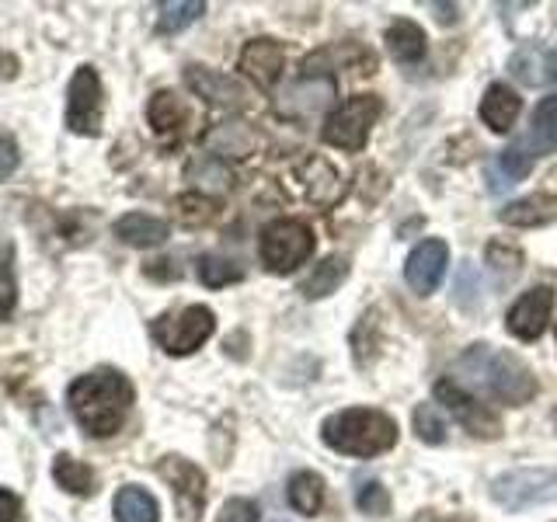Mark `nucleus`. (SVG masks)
Wrapping results in <instances>:
<instances>
[{
	"mask_svg": "<svg viewBox=\"0 0 557 522\" xmlns=\"http://www.w3.org/2000/svg\"><path fill=\"white\" fill-rule=\"evenodd\" d=\"M115 237L126 240L129 248H157L168 240V223L147 213H129L115 223Z\"/></svg>",
	"mask_w": 557,
	"mask_h": 522,
	"instance_id": "nucleus-19",
	"label": "nucleus"
},
{
	"mask_svg": "<svg viewBox=\"0 0 557 522\" xmlns=\"http://www.w3.org/2000/svg\"><path fill=\"white\" fill-rule=\"evenodd\" d=\"M17 167V147L11 136H0V178Z\"/></svg>",
	"mask_w": 557,
	"mask_h": 522,
	"instance_id": "nucleus-38",
	"label": "nucleus"
},
{
	"mask_svg": "<svg viewBox=\"0 0 557 522\" xmlns=\"http://www.w3.org/2000/svg\"><path fill=\"white\" fill-rule=\"evenodd\" d=\"M52 477H57L60 487H66L70 495H91L95 492L91 467H84L74 457H57V463H52Z\"/></svg>",
	"mask_w": 557,
	"mask_h": 522,
	"instance_id": "nucleus-28",
	"label": "nucleus"
},
{
	"mask_svg": "<svg viewBox=\"0 0 557 522\" xmlns=\"http://www.w3.org/2000/svg\"><path fill=\"white\" fill-rule=\"evenodd\" d=\"M66 126L81 136L101 129V80L91 66H81L66 91Z\"/></svg>",
	"mask_w": 557,
	"mask_h": 522,
	"instance_id": "nucleus-9",
	"label": "nucleus"
},
{
	"mask_svg": "<svg viewBox=\"0 0 557 522\" xmlns=\"http://www.w3.org/2000/svg\"><path fill=\"white\" fill-rule=\"evenodd\" d=\"M533 167V157L522 150L519 144L512 147H505L498 157H495V164L487 167V188L492 191H505V188H512L519 178H527Z\"/></svg>",
	"mask_w": 557,
	"mask_h": 522,
	"instance_id": "nucleus-20",
	"label": "nucleus"
},
{
	"mask_svg": "<svg viewBox=\"0 0 557 522\" xmlns=\"http://www.w3.org/2000/svg\"><path fill=\"white\" fill-rule=\"evenodd\" d=\"M446 261H449V248L443 240H422L418 248L408 254V265H405V278L408 286L418 296H429L435 293V286L443 283L446 275Z\"/></svg>",
	"mask_w": 557,
	"mask_h": 522,
	"instance_id": "nucleus-11",
	"label": "nucleus"
},
{
	"mask_svg": "<svg viewBox=\"0 0 557 522\" xmlns=\"http://www.w3.org/2000/svg\"><path fill=\"white\" fill-rule=\"evenodd\" d=\"M380 115H383V101L376 95L348 98L345 104H338V109L327 115V122H324V144L338 147V150H362Z\"/></svg>",
	"mask_w": 557,
	"mask_h": 522,
	"instance_id": "nucleus-5",
	"label": "nucleus"
},
{
	"mask_svg": "<svg viewBox=\"0 0 557 522\" xmlns=\"http://www.w3.org/2000/svg\"><path fill=\"white\" fill-rule=\"evenodd\" d=\"M0 522H28L22 498L8 492V487H0Z\"/></svg>",
	"mask_w": 557,
	"mask_h": 522,
	"instance_id": "nucleus-37",
	"label": "nucleus"
},
{
	"mask_svg": "<svg viewBox=\"0 0 557 522\" xmlns=\"http://www.w3.org/2000/svg\"><path fill=\"white\" fill-rule=\"evenodd\" d=\"M115 519L119 522H157L161 519V509H157V498L144 487H122L115 495Z\"/></svg>",
	"mask_w": 557,
	"mask_h": 522,
	"instance_id": "nucleus-24",
	"label": "nucleus"
},
{
	"mask_svg": "<svg viewBox=\"0 0 557 522\" xmlns=\"http://www.w3.org/2000/svg\"><path fill=\"white\" fill-rule=\"evenodd\" d=\"M321 435L331 449L345 452V457L370 460V457H380V452H387L397 443V425H394V418L383 411L348 408V411L331 414Z\"/></svg>",
	"mask_w": 557,
	"mask_h": 522,
	"instance_id": "nucleus-3",
	"label": "nucleus"
},
{
	"mask_svg": "<svg viewBox=\"0 0 557 522\" xmlns=\"http://www.w3.org/2000/svg\"><path fill=\"white\" fill-rule=\"evenodd\" d=\"M331 95H335L331 80H304V84H296L289 91V101L283 104V109L296 112V115H310V112H321L324 104L331 101Z\"/></svg>",
	"mask_w": 557,
	"mask_h": 522,
	"instance_id": "nucleus-27",
	"label": "nucleus"
},
{
	"mask_svg": "<svg viewBox=\"0 0 557 522\" xmlns=\"http://www.w3.org/2000/svg\"><path fill=\"white\" fill-rule=\"evenodd\" d=\"M216 331V318L209 307H185L178 313H164L150 324V338L168 356H191Z\"/></svg>",
	"mask_w": 557,
	"mask_h": 522,
	"instance_id": "nucleus-4",
	"label": "nucleus"
},
{
	"mask_svg": "<svg viewBox=\"0 0 557 522\" xmlns=\"http://www.w3.org/2000/svg\"><path fill=\"white\" fill-rule=\"evenodd\" d=\"M453 289H457V307H474L478 303V283H474V269H470V265H463L460 269V275H457V286H453Z\"/></svg>",
	"mask_w": 557,
	"mask_h": 522,
	"instance_id": "nucleus-36",
	"label": "nucleus"
},
{
	"mask_svg": "<svg viewBox=\"0 0 557 522\" xmlns=\"http://www.w3.org/2000/svg\"><path fill=\"white\" fill-rule=\"evenodd\" d=\"M502 223H509V226H544L557 216V199L554 196H527V199H519V202H509L502 209Z\"/></svg>",
	"mask_w": 557,
	"mask_h": 522,
	"instance_id": "nucleus-21",
	"label": "nucleus"
},
{
	"mask_svg": "<svg viewBox=\"0 0 557 522\" xmlns=\"http://www.w3.org/2000/svg\"><path fill=\"white\" fill-rule=\"evenodd\" d=\"M199 278H202V286H209V289H220V286L240 283V269L234 265V261H226V258L206 254V258L199 261Z\"/></svg>",
	"mask_w": 557,
	"mask_h": 522,
	"instance_id": "nucleus-31",
	"label": "nucleus"
},
{
	"mask_svg": "<svg viewBox=\"0 0 557 522\" xmlns=\"http://www.w3.org/2000/svg\"><path fill=\"white\" fill-rule=\"evenodd\" d=\"M258 505L248 501V498H231L223 505V512H220V522H258Z\"/></svg>",
	"mask_w": 557,
	"mask_h": 522,
	"instance_id": "nucleus-35",
	"label": "nucleus"
},
{
	"mask_svg": "<svg viewBox=\"0 0 557 522\" xmlns=\"http://www.w3.org/2000/svg\"><path fill=\"white\" fill-rule=\"evenodd\" d=\"M457 373L463 376L467 387L481 390L498 405L519 408L536 397V376L530 373V365L495 345H470L457 359Z\"/></svg>",
	"mask_w": 557,
	"mask_h": 522,
	"instance_id": "nucleus-1",
	"label": "nucleus"
},
{
	"mask_svg": "<svg viewBox=\"0 0 557 522\" xmlns=\"http://www.w3.org/2000/svg\"><path fill=\"white\" fill-rule=\"evenodd\" d=\"M509 74L527 87L557 84V52L544 46H522L509 57Z\"/></svg>",
	"mask_w": 557,
	"mask_h": 522,
	"instance_id": "nucleus-13",
	"label": "nucleus"
},
{
	"mask_svg": "<svg viewBox=\"0 0 557 522\" xmlns=\"http://www.w3.org/2000/svg\"><path fill=\"white\" fill-rule=\"evenodd\" d=\"M283 63H286L283 46L272 42V39H255V42L244 46V52H240V70L258 87H265V91H269V87H275L278 74H283Z\"/></svg>",
	"mask_w": 557,
	"mask_h": 522,
	"instance_id": "nucleus-14",
	"label": "nucleus"
},
{
	"mask_svg": "<svg viewBox=\"0 0 557 522\" xmlns=\"http://www.w3.org/2000/svg\"><path fill=\"white\" fill-rule=\"evenodd\" d=\"M161 17H157V28L161 32H182V28H188L191 22H196L199 14H206V4L202 0H164L161 8Z\"/></svg>",
	"mask_w": 557,
	"mask_h": 522,
	"instance_id": "nucleus-29",
	"label": "nucleus"
},
{
	"mask_svg": "<svg viewBox=\"0 0 557 522\" xmlns=\"http://www.w3.org/2000/svg\"><path fill=\"white\" fill-rule=\"evenodd\" d=\"M289 505L300 515H318L321 505H324V481L318 474H310V470L293 474V481H289Z\"/></svg>",
	"mask_w": 557,
	"mask_h": 522,
	"instance_id": "nucleus-25",
	"label": "nucleus"
},
{
	"mask_svg": "<svg viewBox=\"0 0 557 522\" xmlns=\"http://www.w3.org/2000/svg\"><path fill=\"white\" fill-rule=\"evenodd\" d=\"M300 185H304V196L313 199V202H335L338 199V174L331 167L324 157H307L304 167H300Z\"/></svg>",
	"mask_w": 557,
	"mask_h": 522,
	"instance_id": "nucleus-18",
	"label": "nucleus"
},
{
	"mask_svg": "<svg viewBox=\"0 0 557 522\" xmlns=\"http://www.w3.org/2000/svg\"><path fill=\"white\" fill-rule=\"evenodd\" d=\"M209 147L226 153V157H248L255 147V136L240 126V122H223V126L209 136Z\"/></svg>",
	"mask_w": 557,
	"mask_h": 522,
	"instance_id": "nucleus-30",
	"label": "nucleus"
},
{
	"mask_svg": "<svg viewBox=\"0 0 557 522\" xmlns=\"http://www.w3.org/2000/svg\"><path fill=\"white\" fill-rule=\"evenodd\" d=\"M554 428H557V411H554Z\"/></svg>",
	"mask_w": 557,
	"mask_h": 522,
	"instance_id": "nucleus-40",
	"label": "nucleus"
},
{
	"mask_svg": "<svg viewBox=\"0 0 557 522\" xmlns=\"http://www.w3.org/2000/svg\"><path fill=\"white\" fill-rule=\"evenodd\" d=\"M435 400H440V405H446V411H449L453 418H457V422H460L467 432H474L478 439H498V435H502L498 414H492V408L481 405V400H478L474 394L460 390L449 376L435 383Z\"/></svg>",
	"mask_w": 557,
	"mask_h": 522,
	"instance_id": "nucleus-8",
	"label": "nucleus"
},
{
	"mask_svg": "<svg viewBox=\"0 0 557 522\" xmlns=\"http://www.w3.org/2000/svg\"><path fill=\"white\" fill-rule=\"evenodd\" d=\"M356 505H359V512H366V515H383L391 509V498H387V492H383L380 481H366V484H359V492H356Z\"/></svg>",
	"mask_w": 557,
	"mask_h": 522,
	"instance_id": "nucleus-33",
	"label": "nucleus"
},
{
	"mask_svg": "<svg viewBox=\"0 0 557 522\" xmlns=\"http://www.w3.org/2000/svg\"><path fill=\"white\" fill-rule=\"evenodd\" d=\"M66 405L87 432L104 439V435H115L122 422H126L133 405V383L115 370H95L70 383Z\"/></svg>",
	"mask_w": 557,
	"mask_h": 522,
	"instance_id": "nucleus-2",
	"label": "nucleus"
},
{
	"mask_svg": "<svg viewBox=\"0 0 557 522\" xmlns=\"http://www.w3.org/2000/svg\"><path fill=\"white\" fill-rule=\"evenodd\" d=\"M414 432H418V439L429 443V446L446 443V422H443V414L435 411V405L414 408Z\"/></svg>",
	"mask_w": 557,
	"mask_h": 522,
	"instance_id": "nucleus-32",
	"label": "nucleus"
},
{
	"mask_svg": "<svg viewBox=\"0 0 557 522\" xmlns=\"http://www.w3.org/2000/svg\"><path fill=\"white\" fill-rule=\"evenodd\" d=\"M8 310H11V296H0V321L8 318Z\"/></svg>",
	"mask_w": 557,
	"mask_h": 522,
	"instance_id": "nucleus-39",
	"label": "nucleus"
},
{
	"mask_svg": "<svg viewBox=\"0 0 557 522\" xmlns=\"http://www.w3.org/2000/svg\"><path fill=\"white\" fill-rule=\"evenodd\" d=\"M519 112H522V98L509 84H492L481 98V119H484V126H492L495 133H509L516 126Z\"/></svg>",
	"mask_w": 557,
	"mask_h": 522,
	"instance_id": "nucleus-15",
	"label": "nucleus"
},
{
	"mask_svg": "<svg viewBox=\"0 0 557 522\" xmlns=\"http://www.w3.org/2000/svg\"><path fill=\"white\" fill-rule=\"evenodd\" d=\"M313 254V231L300 220H275L261 231V261L272 272H293Z\"/></svg>",
	"mask_w": 557,
	"mask_h": 522,
	"instance_id": "nucleus-7",
	"label": "nucleus"
},
{
	"mask_svg": "<svg viewBox=\"0 0 557 522\" xmlns=\"http://www.w3.org/2000/svg\"><path fill=\"white\" fill-rule=\"evenodd\" d=\"M150 122H153V129L161 133V136H178L182 126L188 122V109L182 104V98H174L171 91H161V95H153L150 101Z\"/></svg>",
	"mask_w": 557,
	"mask_h": 522,
	"instance_id": "nucleus-26",
	"label": "nucleus"
},
{
	"mask_svg": "<svg viewBox=\"0 0 557 522\" xmlns=\"http://www.w3.org/2000/svg\"><path fill=\"white\" fill-rule=\"evenodd\" d=\"M188 84H191V91H199L202 98L216 101V104H234V109H240V104H248V91H244V87H240L234 77L213 74V70L191 66V70H188Z\"/></svg>",
	"mask_w": 557,
	"mask_h": 522,
	"instance_id": "nucleus-17",
	"label": "nucleus"
},
{
	"mask_svg": "<svg viewBox=\"0 0 557 522\" xmlns=\"http://www.w3.org/2000/svg\"><path fill=\"white\" fill-rule=\"evenodd\" d=\"M161 474L171 481L174 487V498H178L182 512L188 519H199L202 505H206V477L199 467H191L188 460H178V457H168L161 463Z\"/></svg>",
	"mask_w": 557,
	"mask_h": 522,
	"instance_id": "nucleus-12",
	"label": "nucleus"
},
{
	"mask_svg": "<svg viewBox=\"0 0 557 522\" xmlns=\"http://www.w3.org/2000/svg\"><path fill=\"white\" fill-rule=\"evenodd\" d=\"M519 147L527 150L530 157L557 150V95H547L544 101L536 104L533 122H530L527 136L519 139Z\"/></svg>",
	"mask_w": 557,
	"mask_h": 522,
	"instance_id": "nucleus-16",
	"label": "nucleus"
},
{
	"mask_svg": "<svg viewBox=\"0 0 557 522\" xmlns=\"http://www.w3.org/2000/svg\"><path fill=\"white\" fill-rule=\"evenodd\" d=\"M487 261H492L495 272H502V283H509V278L519 275V269H522V254L512 248H502V244H487Z\"/></svg>",
	"mask_w": 557,
	"mask_h": 522,
	"instance_id": "nucleus-34",
	"label": "nucleus"
},
{
	"mask_svg": "<svg viewBox=\"0 0 557 522\" xmlns=\"http://www.w3.org/2000/svg\"><path fill=\"white\" fill-rule=\"evenodd\" d=\"M492 498L509 512L544 505V501L557 498V470H547V467L509 470V474H502V477L492 481Z\"/></svg>",
	"mask_w": 557,
	"mask_h": 522,
	"instance_id": "nucleus-6",
	"label": "nucleus"
},
{
	"mask_svg": "<svg viewBox=\"0 0 557 522\" xmlns=\"http://www.w3.org/2000/svg\"><path fill=\"white\" fill-rule=\"evenodd\" d=\"M345 278H348V261H345L342 254L324 258L321 265L304 278L300 293L307 296V300H321V296H331V293H335V289L345 283Z\"/></svg>",
	"mask_w": 557,
	"mask_h": 522,
	"instance_id": "nucleus-23",
	"label": "nucleus"
},
{
	"mask_svg": "<svg viewBox=\"0 0 557 522\" xmlns=\"http://www.w3.org/2000/svg\"><path fill=\"white\" fill-rule=\"evenodd\" d=\"M387 49L397 63H422L425 57V32L414 22H394L387 28Z\"/></svg>",
	"mask_w": 557,
	"mask_h": 522,
	"instance_id": "nucleus-22",
	"label": "nucleus"
},
{
	"mask_svg": "<svg viewBox=\"0 0 557 522\" xmlns=\"http://www.w3.org/2000/svg\"><path fill=\"white\" fill-rule=\"evenodd\" d=\"M550 307H554V289L550 286H536L530 293H522L509 310V335L519 341H536L544 335V327L550 321Z\"/></svg>",
	"mask_w": 557,
	"mask_h": 522,
	"instance_id": "nucleus-10",
	"label": "nucleus"
}]
</instances>
